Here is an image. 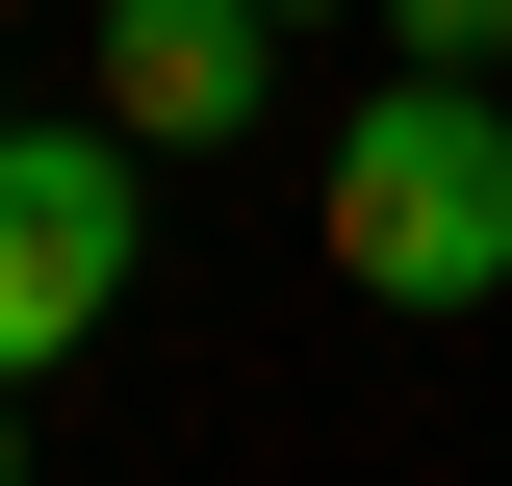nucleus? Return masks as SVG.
I'll return each instance as SVG.
<instances>
[{"mask_svg": "<svg viewBox=\"0 0 512 486\" xmlns=\"http://www.w3.org/2000/svg\"><path fill=\"white\" fill-rule=\"evenodd\" d=\"M333 256H359L384 307H487L512 282V103H487V77H384V103H359Z\"/></svg>", "mask_w": 512, "mask_h": 486, "instance_id": "obj_1", "label": "nucleus"}, {"mask_svg": "<svg viewBox=\"0 0 512 486\" xmlns=\"http://www.w3.org/2000/svg\"><path fill=\"white\" fill-rule=\"evenodd\" d=\"M128 205H154L128 154H77V128H0V384L103 333V282H128Z\"/></svg>", "mask_w": 512, "mask_h": 486, "instance_id": "obj_2", "label": "nucleus"}, {"mask_svg": "<svg viewBox=\"0 0 512 486\" xmlns=\"http://www.w3.org/2000/svg\"><path fill=\"white\" fill-rule=\"evenodd\" d=\"M256 52H282V0H103V128L205 154V128H256Z\"/></svg>", "mask_w": 512, "mask_h": 486, "instance_id": "obj_3", "label": "nucleus"}, {"mask_svg": "<svg viewBox=\"0 0 512 486\" xmlns=\"http://www.w3.org/2000/svg\"><path fill=\"white\" fill-rule=\"evenodd\" d=\"M410 52H436V77H487V52H512V0H410Z\"/></svg>", "mask_w": 512, "mask_h": 486, "instance_id": "obj_4", "label": "nucleus"}, {"mask_svg": "<svg viewBox=\"0 0 512 486\" xmlns=\"http://www.w3.org/2000/svg\"><path fill=\"white\" fill-rule=\"evenodd\" d=\"M282 26H308V0H282Z\"/></svg>", "mask_w": 512, "mask_h": 486, "instance_id": "obj_5", "label": "nucleus"}]
</instances>
